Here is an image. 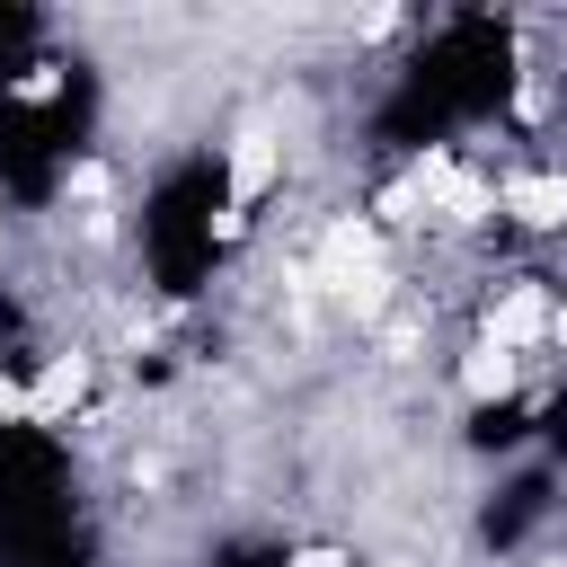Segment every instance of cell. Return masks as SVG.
<instances>
[{
	"label": "cell",
	"instance_id": "3",
	"mask_svg": "<svg viewBox=\"0 0 567 567\" xmlns=\"http://www.w3.org/2000/svg\"><path fill=\"white\" fill-rule=\"evenodd\" d=\"M80 390H89V354H53V363H44V372H35L27 390H18V408H27L35 425H53V416H62V408H71Z\"/></svg>",
	"mask_w": 567,
	"mask_h": 567
},
{
	"label": "cell",
	"instance_id": "4",
	"mask_svg": "<svg viewBox=\"0 0 567 567\" xmlns=\"http://www.w3.org/2000/svg\"><path fill=\"white\" fill-rule=\"evenodd\" d=\"M505 213H514V221H532V230L567 221V177H514V186H505Z\"/></svg>",
	"mask_w": 567,
	"mask_h": 567
},
{
	"label": "cell",
	"instance_id": "8",
	"mask_svg": "<svg viewBox=\"0 0 567 567\" xmlns=\"http://www.w3.org/2000/svg\"><path fill=\"white\" fill-rule=\"evenodd\" d=\"M390 567H408V558H390Z\"/></svg>",
	"mask_w": 567,
	"mask_h": 567
},
{
	"label": "cell",
	"instance_id": "5",
	"mask_svg": "<svg viewBox=\"0 0 567 567\" xmlns=\"http://www.w3.org/2000/svg\"><path fill=\"white\" fill-rule=\"evenodd\" d=\"M532 328H549V301H540V284H514V292H505V310L487 319V346H505V354H514Z\"/></svg>",
	"mask_w": 567,
	"mask_h": 567
},
{
	"label": "cell",
	"instance_id": "2",
	"mask_svg": "<svg viewBox=\"0 0 567 567\" xmlns=\"http://www.w3.org/2000/svg\"><path fill=\"white\" fill-rule=\"evenodd\" d=\"M275 159H284L275 133H266V124H239V142H230V213H221V230H239V213L275 186Z\"/></svg>",
	"mask_w": 567,
	"mask_h": 567
},
{
	"label": "cell",
	"instance_id": "6",
	"mask_svg": "<svg viewBox=\"0 0 567 567\" xmlns=\"http://www.w3.org/2000/svg\"><path fill=\"white\" fill-rule=\"evenodd\" d=\"M461 381H470V399H496V390H505V381H514V354H505V346H478V354H470V372H461Z\"/></svg>",
	"mask_w": 567,
	"mask_h": 567
},
{
	"label": "cell",
	"instance_id": "7",
	"mask_svg": "<svg viewBox=\"0 0 567 567\" xmlns=\"http://www.w3.org/2000/svg\"><path fill=\"white\" fill-rule=\"evenodd\" d=\"M292 567H346V558H337V549H301Z\"/></svg>",
	"mask_w": 567,
	"mask_h": 567
},
{
	"label": "cell",
	"instance_id": "1",
	"mask_svg": "<svg viewBox=\"0 0 567 567\" xmlns=\"http://www.w3.org/2000/svg\"><path fill=\"white\" fill-rule=\"evenodd\" d=\"M319 284H328L337 301H354V310H381V292H390V275H381V239H372L363 221H337V230L319 239Z\"/></svg>",
	"mask_w": 567,
	"mask_h": 567
}]
</instances>
